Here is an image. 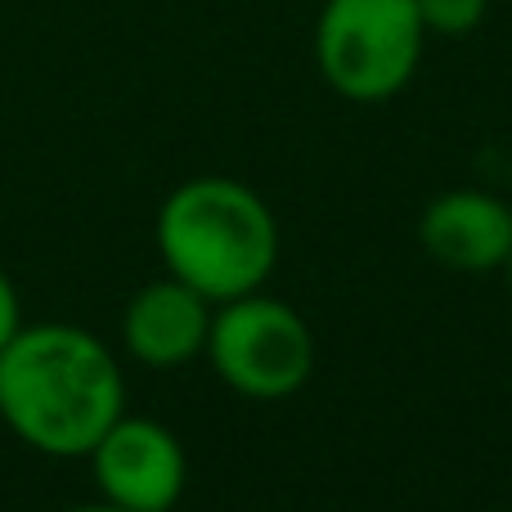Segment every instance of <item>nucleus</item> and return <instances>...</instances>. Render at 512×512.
Wrapping results in <instances>:
<instances>
[{
	"mask_svg": "<svg viewBox=\"0 0 512 512\" xmlns=\"http://www.w3.org/2000/svg\"><path fill=\"white\" fill-rule=\"evenodd\" d=\"M122 414V369L86 328L32 324L0 351V418L32 450L86 459Z\"/></svg>",
	"mask_w": 512,
	"mask_h": 512,
	"instance_id": "nucleus-1",
	"label": "nucleus"
},
{
	"mask_svg": "<svg viewBox=\"0 0 512 512\" xmlns=\"http://www.w3.org/2000/svg\"><path fill=\"white\" fill-rule=\"evenodd\" d=\"M68 512H131V508H117V504L104 499V504H86V508H68Z\"/></svg>",
	"mask_w": 512,
	"mask_h": 512,
	"instance_id": "nucleus-10",
	"label": "nucleus"
},
{
	"mask_svg": "<svg viewBox=\"0 0 512 512\" xmlns=\"http://www.w3.org/2000/svg\"><path fill=\"white\" fill-rule=\"evenodd\" d=\"M504 274H508V288H512V256H508V265H504Z\"/></svg>",
	"mask_w": 512,
	"mask_h": 512,
	"instance_id": "nucleus-11",
	"label": "nucleus"
},
{
	"mask_svg": "<svg viewBox=\"0 0 512 512\" xmlns=\"http://www.w3.org/2000/svg\"><path fill=\"white\" fill-rule=\"evenodd\" d=\"M490 0H418L427 36H468L481 27Z\"/></svg>",
	"mask_w": 512,
	"mask_h": 512,
	"instance_id": "nucleus-8",
	"label": "nucleus"
},
{
	"mask_svg": "<svg viewBox=\"0 0 512 512\" xmlns=\"http://www.w3.org/2000/svg\"><path fill=\"white\" fill-rule=\"evenodd\" d=\"M427 27L418 0H324L315 63L328 90L351 104L396 99L423 63Z\"/></svg>",
	"mask_w": 512,
	"mask_h": 512,
	"instance_id": "nucleus-3",
	"label": "nucleus"
},
{
	"mask_svg": "<svg viewBox=\"0 0 512 512\" xmlns=\"http://www.w3.org/2000/svg\"><path fill=\"white\" fill-rule=\"evenodd\" d=\"M418 239H423L427 256L445 270H504L512 256V207L486 189H450L427 203Z\"/></svg>",
	"mask_w": 512,
	"mask_h": 512,
	"instance_id": "nucleus-6",
	"label": "nucleus"
},
{
	"mask_svg": "<svg viewBox=\"0 0 512 512\" xmlns=\"http://www.w3.org/2000/svg\"><path fill=\"white\" fill-rule=\"evenodd\" d=\"M18 328H23V319H18V292H14V283H9V274L0 270V351L14 342Z\"/></svg>",
	"mask_w": 512,
	"mask_h": 512,
	"instance_id": "nucleus-9",
	"label": "nucleus"
},
{
	"mask_svg": "<svg viewBox=\"0 0 512 512\" xmlns=\"http://www.w3.org/2000/svg\"><path fill=\"white\" fill-rule=\"evenodd\" d=\"M203 355L212 360L216 378L248 400H288L315 373L310 324L288 301L265 292L216 306Z\"/></svg>",
	"mask_w": 512,
	"mask_h": 512,
	"instance_id": "nucleus-4",
	"label": "nucleus"
},
{
	"mask_svg": "<svg viewBox=\"0 0 512 512\" xmlns=\"http://www.w3.org/2000/svg\"><path fill=\"white\" fill-rule=\"evenodd\" d=\"M86 459L95 468L99 495L117 508L171 512L185 495L189 481L185 445H180V436L171 427L153 423V418L122 414L99 436Z\"/></svg>",
	"mask_w": 512,
	"mask_h": 512,
	"instance_id": "nucleus-5",
	"label": "nucleus"
},
{
	"mask_svg": "<svg viewBox=\"0 0 512 512\" xmlns=\"http://www.w3.org/2000/svg\"><path fill=\"white\" fill-rule=\"evenodd\" d=\"M158 256L167 274L203 292L212 306L261 292L279 261V225L265 198L230 176L176 185L158 207Z\"/></svg>",
	"mask_w": 512,
	"mask_h": 512,
	"instance_id": "nucleus-2",
	"label": "nucleus"
},
{
	"mask_svg": "<svg viewBox=\"0 0 512 512\" xmlns=\"http://www.w3.org/2000/svg\"><path fill=\"white\" fill-rule=\"evenodd\" d=\"M216 306L180 283L176 274L153 279L126 301L122 310V342L149 369H180L194 355L207 351V333H212Z\"/></svg>",
	"mask_w": 512,
	"mask_h": 512,
	"instance_id": "nucleus-7",
	"label": "nucleus"
}]
</instances>
